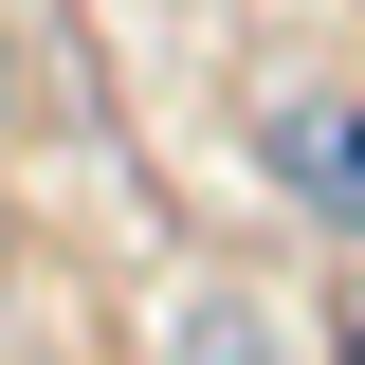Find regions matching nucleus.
<instances>
[{"label": "nucleus", "instance_id": "obj_1", "mask_svg": "<svg viewBox=\"0 0 365 365\" xmlns=\"http://www.w3.org/2000/svg\"><path fill=\"white\" fill-rule=\"evenodd\" d=\"M256 165H274V201L311 237L365 256V73H274L256 91Z\"/></svg>", "mask_w": 365, "mask_h": 365}, {"label": "nucleus", "instance_id": "obj_2", "mask_svg": "<svg viewBox=\"0 0 365 365\" xmlns=\"http://www.w3.org/2000/svg\"><path fill=\"white\" fill-rule=\"evenodd\" d=\"M0 128H19V37H0Z\"/></svg>", "mask_w": 365, "mask_h": 365}, {"label": "nucleus", "instance_id": "obj_3", "mask_svg": "<svg viewBox=\"0 0 365 365\" xmlns=\"http://www.w3.org/2000/svg\"><path fill=\"white\" fill-rule=\"evenodd\" d=\"M329 347H365V292H347V311H329Z\"/></svg>", "mask_w": 365, "mask_h": 365}]
</instances>
